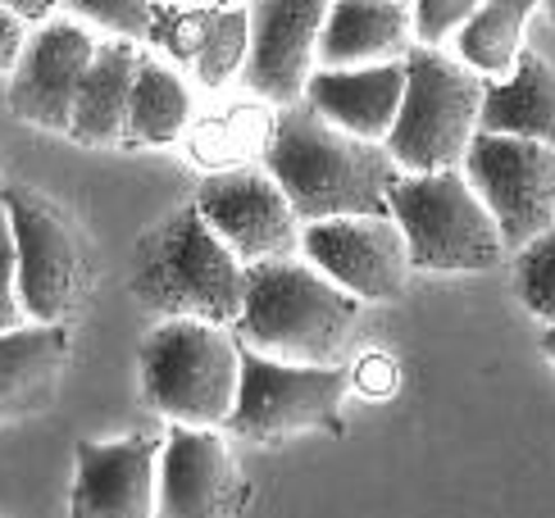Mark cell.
I'll use <instances>...</instances> for the list:
<instances>
[{"label": "cell", "mask_w": 555, "mask_h": 518, "mask_svg": "<svg viewBox=\"0 0 555 518\" xmlns=\"http://www.w3.org/2000/svg\"><path fill=\"white\" fill-rule=\"evenodd\" d=\"M68 327L64 323H18L0 327V428L23 414H37L64 378Z\"/></svg>", "instance_id": "obj_18"}, {"label": "cell", "mask_w": 555, "mask_h": 518, "mask_svg": "<svg viewBox=\"0 0 555 518\" xmlns=\"http://www.w3.org/2000/svg\"><path fill=\"white\" fill-rule=\"evenodd\" d=\"M142 391L146 405L173 423L223 428L242 383V341L228 323L165 319L142 341Z\"/></svg>", "instance_id": "obj_4"}, {"label": "cell", "mask_w": 555, "mask_h": 518, "mask_svg": "<svg viewBox=\"0 0 555 518\" xmlns=\"http://www.w3.org/2000/svg\"><path fill=\"white\" fill-rule=\"evenodd\" d=\"M488 96L478 68L460 64L437 46H410L405 51V96L397 124L387 132V151L405 173L455 169L478 132V109Z\"/></svg>", "instance_id": "obj_6"}, {"label": "cell", "mask_w": 555, "mask_h": 518, "mask_svg": "<svg viewBox=\"0 0 555 518\" xmlns=\"http://www.w3.org/2000/svg\"><path fill=\"white\" fill-rule=\"evenodd\" d=\"M482 132H515V137H538L555 146V68L542 55H519L511 78L488 87L478 109Z\"/></svg>", "instance_id": "obj_21"}, {"label": "cell", "mask_w": 555, "mask_h": 518, "mask_svg": "<svg viewBox=\"0 0 555 518\" xmlns=\"http://www.w3.org/2000/svg\"><path fill=\"white\" fill-rule=\"evenodd\" d=\"M0 200H5L14 223L23 310L37 323H64L91 287V259L74 219L33 186H14Z\"/></svg>", "instance_id": "obj_8"}, {"label": "cell", "mask_w": 555, "mask_h": 518, "mask_svg": "<svg viewBox=\"0 0 555 518\" xmlns=\"http://www.w3.org/2000/svg\"><path fill=\"white\" fill-rule=\"evenodd\" d=\"M515 282H519V296H524L528 310H533V319L555 323V219L533 242L519 246Z\"/></svg>", "instance_id": "obj_24"}, {"label": "cell", "mask_w": 555, "mask_h": 518, "mask_svg": "<svg viewBox=\"0 0 555 518\" xmlns=\"http://www.w3.org/2000/svg\"><path fill=\"white\" fill-rule=\"evenodd\" d=\"M137 64H142V51L128 37L96 46V55H91L82 87H78L74 119H68V137L78 146H124Z\"/></svg>", "instance_id": "obj_20"}, {"label": "cell", "mask_w": 555, "mask_h": 518, "mask_svg": "<svg viewBox=\"0 0 555 518\" xmlns=\"http://www.w3.org/2000/svg\"><path fill=\"white\" fill-rule=\"evenodd\" d=\"M482 0H414V33L424 46H442Z\"/></svg>", "instance_id": "obj_27"}, {"label": "cell", "mask_w": 555, "mask_h": 518, "mask_svg": "<svg viewBox=\"0 0 555 518\" xmlns=\"http://www.w3.org/2000/svg\"><path fill=\"white\" fill-rule=\"evenodd\" d=\"M5 5H10L23 23H41L46 14H51V10L60 5V0H5Z\"/></svg>", "instance_id": "obj_30"}, {"label": "cell", "mask_w": 555, "mask_h": 518, "mask_svg": "<svg viewBox=\"0 0 555 518\" xmlns=\"http://www.w3.org/2000/svg\"><path fill=\"white\" fill-rule=\"evenodd\" d=\"M159 451L165 441L137 432L124 441H78V478L68 514L74 518H146L155 514Z\"/></svg>", "instance_id": "obj_15"}, {"label": "cell", "mask_w": 555, "mask_h": 518, "mask_svg": "<svg viewBox=\"0 0 555 518\" xmlns=\"http://www.w3.org/2000/svg\"><path fill=\"white\" fill-rule=\"evenodd\" d=\"M169 5H192V0H169Z\"/></svg>", "instance_id": "obj_33"}, {"label": "cell", "mask_w": 555, "mask_h": 518, "mask_svg": "<svg viewBox=\"0 0 555 518\" xmlns=\"http://www.w3.org/2000/svg\"><path fill=\"white\" fill-rule=\"evenodd\" d=\"M401 96H405V60L401 64L383 60L364 68H314L306 82V101L323 119L369 141H387Z\"/></svg>", "instance_id": "obj_17"}, {"label": "cell", "mask_w": 555, "mask_h": 518, "mask_svg": "<svg viewBox=\"0 0 555 518\" xmlns=\"http://www.w3.org/2000/svg\"><path fill=\"white\" fill-rule=\"evenodd\" d=\"M23 18L0 0V74H10V68L18 64V55H23Z\"/></svg>", "instance_id": "obj_29"}, {"label": "cell", "mask_w": 555, "mask_h": 518, "mask_svg": "<svg viewBox=\"0 0 555 518\" xmlns=\"http://www.w3.org/2000/svg\"><path fill=\"white\" fill-rule=\"evenodd\" d=\"M264 137V169L287 192L300 223L387 209L397 159L378 141L328 124L310 101L283 105Z\"/></svg>", "instance_id": "obj_1"}, {"label": "cell", "mask_w": 555, "mask_h": 518, "mask_svg": "<svg viewBox=\"0 0 555 518\" xmlns=\"http://www.w3.org/2000/svg\"><path fill=\"white\" fill-rule=\"evenodd\" d=\"M542 350H546V355H551V364H555V323H551L546 333H542Z\"/></svg>", "instance_id": "obj_31"}, {"label": "cell", "mask_w": 555, "mask_h": 518, "mask_svg": "<svg viewBox=\"0 0 555 518\" xmlns=\"http://www.w3.org/2000/svg\"><path fill=\"white\" fill-rule=\"evenodd\" d=\"M28 319L23 310V296H18V250H14V223H10V209L0 200V327H18Z\"/></svg>", "instance_id": "obj_26"}, {"label": "cell", "mask_w": 555, "mask_h": 518, "mask_svg": "<svg viewBox=\"0 0 555 518\" xmlns=\"http://www.w3.org/2000/svg\"><path fill=\"white\" fill-rule=\"evenodd\" d=\"M237 341L273 360L346 364L360 327V296H351L310 259L269 255L246 264Z\"/></svg>", "instance_id": "obj_2"}, {"label": "cell", "mask_w": 555, "mask_h": 518, "mask_svg": "<svg viewBox=\"0 0 555 518\" xmlns=\"http://www.w3.org/2000/svg\"><path fill=\"white\" fill-rule=\"evenodd\" d=\"M242 282L246 264L192 200L137 242L128 292L165 319H210L233 327L242 314Z\"/></svg>", "instance_id": "obj_3"}, {"label": "cell", "mask_w": 555, "mask_h": 518, "mask_svg": "<svg viewBox=\"0 0 555 518\" xmlns=\"http://www.w3.org/2000/svg\"><path fill=\"white\" fill-rule=\"evenodd\" d=\"M246 505V482L215 428L178 423L159 451V491L155 514L173 518H223Z\"/></svg>", "instance_id": "obj_14"}, {"label": "cell", "mask_w": 555, "mask_h": 518, "mask_svg": "<svg viewBox=\"0 0 555 518\" xmlns=\"http://www.w3.org/2000/svg\"><path fill=\"white\" fill-rule=\"evenodd\" d=\"M351 391L346 364H300L273 360L264 350L242 346V383L233 414L223 428H233L246 441H287L300 432H341V400Z\"/></svg>", "instance_id": "obj_7"}, {"label": "cell", "mask_w": 555, "mask_h": 518, "mask_svg": "<svg viewBox=\"0 0 555 518\" xmlns=\"http://www.w3.org/2000/svg\"><path fill=\"white\" fill-rule=\"evenodd\" d=\"M91 55H96V37L78 18L41 23L23 41V55L10 68V114L33 128L68 137V119H74V101Z\"/></svg>", "instance_id": "obj_13"}, {"label": "cell", "mask_w": 555, "mask_h": 518, "mask_svg": "<svg viewBox=\"0 0 555 518\" xmlns=\"http://www.w3.org/2000/svg\"><path fill=\"white\" fill-rule=\"evenodd\" d=\"M465 178L492 209L505 250L533 242L555 219V146L515 132H474L465 151Z\"/></svg>", "instance_id": "obj_9"}, {"label": "cell", "mask_w": 555, "mask_h": 518, "mask_svg": "<svg viewBox=\"0 0 555 518\" xmlns=\"http://www.w3.org/2000/svg\"><path fill=\"white\" fill-rule=\"evenodd\" d=\"M538 10V0H482V5L460 23V60L478 68L482 78H501L511 74L519 60V37L528 14Z\"/></svg>", "instance_id": "obj_23"}, {"label": "cell", "mask_w": 555, "mask_h": 518, "mask_svg": "<svg viewBox=\"0 0 555 518\" xmlns=\"http://www.w3.org/2000/svg\"><path fill=\"white\" fill-rule=\"evenodd\" d=\"M246 14H250V46H246L242 82L278 109L306 101L328 0H250Z\"/></svg>", "instance_id": "obj_12"}, {"label": "cell", "mask_w": 555, "mask_h": 518, "mask_svg": "<svg viewBox=\"0 0 555 518\" xmlns=\"http://www.w3.org/2000/svg\"><path fill=\"white\" fill-rule=\"evenodd\" d=\"M300 250L319 273H328L337 287L360 300H401L414 269L405 232L387 209L314 219L300 232Z\"/></svg>", "instance_id": "obj_10"}, {"label": "cell", "mask_w": 555, "mask_h": 518, "mask_svg": "<svg viewBox=\"0 0 555 518\" xmlns=\"http://www.w3.org/2000/svg\"><path fill=\"white\" fill-rule=\"evenodd\" d=\"M196 209L233 246L242 264H256V259H269V255H292L300 246V232H296L300 219L269 169L233 164V169L210 173L196 192Z\"/></svg>", "instance_id": "obj_11"}, {"label": "cell", "mask_w": 555, "mask_h": 518, "mask_svg": "<svg viewBox=\"0 0 555 518\" xmlns=\"http://www.w3.org/2000/svg\"><path fill=\"white\" fill-rule=\"evenodd\" d=\"M178 64H192L201 87H223L242 74L250 46V14L233 5H155L151 37Z\"/></svg>", "instance_id": "obj_16"}, {"label": "cell", "mask_w": 555, "mask_h": 518, "mask_svg": "<svg viewBox=\"0 0 555 518\" xmlns=\"http://www.w3.org/2000/svg\"><path fill=\"white\" fill-rule=\"evenodd\" d=\"M346 373H351V387L364 400H391L397 387H401V368H397V360H391L387 350H369V355H360Z\"/></svg>", "instance_id": "obj_28"}, {"label": "cell", "mask_w": 555, "mask_h": 518, "mask_svg": "<svg viewBox=\"0 0 555 518\" xmlns=\"http://www.w3.org/2000/svg\"><path fill=\"white\" fill-rule=\"evenodd\" d=\"M538 5H542V10H546V14L555 18V0H538Z\"/></svg>", "instance_id": "obj_32"}, {"label": "cell", "mask_w": 555, "mask_h": 518, "mask_svg": "<svg viewBox=\"0 0 555 518\" xmlns=\"http://www.w3.org/2000/svg\"><path fill=\"white\" fill-rule=\"evenodd\" d=\"M410 10L405 0H328L319 33L323 68H356L405 60L410 51Z\"/></svg>", "instance_id": "obj_19"}, {"label": "cell", "mask_w": 555, "mask_h": 518, "mask_svg": "<svg viewBox=\"0 0 555 518\" xmlns=\"http://www.w3.org/2000/svg\"><path fill=\"white\" fill-rule=\"evenodd\" d=\"M188 119H192V96L188 82L178 78V68L155 55H142L132 78L124 146H169L173 137H182Z\"/></svg>", "instance_id": "obj_22"}, {"label": "cell", "mask_w": 555, "mask_h": 518, "mask_svg": "<svg viewBox=\"0 0 555 518\" xmlns=\"http://www.w3.org/2000/svg\"><path fill=\"white\" fill-rule=\"evenodd\" d=\"M391 219L405 232L414 269L428 273H488L505 259V237L492 209L478 200L460 169L405 173L387 192Z\"/></svg>", "instance_id": "obj_5"}, {"label": "cell", "mask_w": 555, "mask_h": 518, "mask_svg": "<svg viewBox=\"0 0 555 518\" xmlns=\"http://www.w3.org/2000/svg\"><path fill=\"white\" fill-rule=\"evenodd\" d=\"M60 5L74 18L96 23V28L128 41H146L155 23V0H60Z\"/></svg>", "instance_id": "obj_25"}]
</instances>
